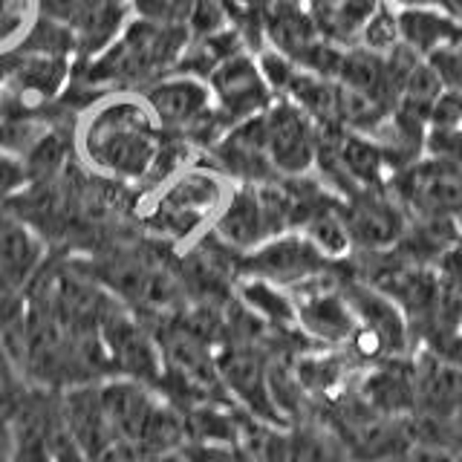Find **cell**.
<instances>
[{
	"label": "cell",
	"mask_w": 462,
	"mask_h": 462,
	"mask_svg": "<svg viewBox=\"0 0 462 462\" xmlns=\"http://www.w3.org/2000/svg\"><path fill=\"white\" fill-rule=\"evenodd\" d=\"M168 130L136 90L101 93L87 105L72 134V148L93 177L151 185Z\"/></svg>",
	"instance_id": "1"
},
{
	"label": "cell",
	"mask_w": 462,
	"mask_h": 462,
	"mask_svg": "<svg viewBox=\"0 0 462 462\" xmlns=\"http://www.w3.org/2000/svg\"><path fill=\"white\" fill-rule=\"evenodd\" d=\"M188 41H191L188 26H165L134 18L105 50L84 58L81 67L72 64V76H81L87 90H96V87L105 93L130 90V87L144 90L151 81L177 69Z\"/></svg>",
	"instance_id": "2"
},
{
	"label": "cell",
	"mask_w": 462,
	"mask_h": 462,
	"mask_svg": "<svg viewBox=\"0 0 462 462\" xmlns=\"http://www.w3.org/2000/svg\"><path fill=\"white\" fill-rule=\"evenodd\" d=\"M151 188L153 191L144 197L148 202H142L139 208V223L162 240L188 243L208 235L235 182L217 168L188 165L171 180Z\"/></svg>",
	"instance_id": "3"
},
{
	"label": "cell",
	"mask_w": 462,
	"mask_h": 462,
	"mask_svg": "<svg viewBox=\"0 0 462 462\" xmlns=\"http://www.w3.org/2000/svg\"><path fill=\"white\" fill-rule=\"evenodd\" d=\"M387 191L402 202L411 220H457L462 208V171L422 156L390 173Z\"/></svg>",
	"instance_id": "4"
},
{
	"label": "cell",
	"mask_w": 462,
	"mask_h": 462,
	"mask_svg": "<svg viewBox=\"0 0 462 462\" xmlns=\"http://www.w3.org/2000/svg\"><path fill=\"white\" fill-rule=\"evenodd\" d=\"M332 266L336 263L318 254V249L300 231L274 235L266 243H260L257 249L237 257L240 278H260L283 289H295L312 278H321V274L332 272Z\"/></svg>",
	"instance_id": "5"
},
{
	"label": "cell",
	"mask_w": 462,
	"mask_h": 462,
	"mask_svg": "<svg viewBox=\"0 0 462 462\" xmlns=\"http://www.w3.org/2000/svg\"><path fill=\"white\" fill-rule=\"evenodd\" d=\"M295 300V327L315 346L341 350L356 329V315L341 292V281L332 272L289 289Z\"/></svg>",
	"instance_id": "6"
},
{
	"label": "cell",
	"mask_w": 462,
	"mask_h": 462,
	"mask_svg": "<svg viewBox=\"0 0 462 462\" xmlns=\"http://www.w3.org/2000/svg\"><path fill=\"white\" fill-rule=\"evenodd\" d=\"M266 122V156L278 177H310L318 159L321 130L300 107L283 96H274L263 110Z\"/></svg>",
	"instance_id": "7"
},
{
	"label": "cell",
	"mask_w": 462,
	"mask_h": 462,
	"mask_svg": "<svg viewBox=\"0 0 462 462\" xmlns=\"http://www.w3.org/2000/svg\"><path fill=\"white\" fill-rule=\"evenodd\" d=\"M344 223L350 228L353 252H387L402 240L411 217L402 202L384 188H361L346 199H338Z\"/></svg>",
	"instance_id": "8"
},
{
	"label": "cell",
	"mask_w": 462,
	"mask_h": 462,
	"mask_svg": "<svg viewBox=\"0 0 462 462\" xmlns=\"http://www.w3.org/2000/svg\"><path fill=\"white\" fill-rule=\"evenodd\" d=\"M206 81L214 105L228 127L263 113L274 101L272 87L266 84L263 72H260L257 55H252L249 50L223 58L206 76Z\"/></svg>",
	"instance_id": "9"
},
{
	"label": "cell",
	"mask_w": 462,
	"mask_h": 462,
	"mask_svg": "<svg viewBox=\"0 0 462 462\" xmlns=\"http://www.w3.org/2000/svg\"><path fill=\"white\" fill-rule=\"evenodd\" d=\"M353 390L373 413L387 419H411L416 413L413 356H393L365 367L356 375Z\"/></svg>",
	"instance_id": "10"
},
{
	"label": "cell",
	"mask_w": 462,
	"mask_h": 462,
	"mask_svg": "<svg viewBox=\"0 0 462 462\" xmlns=\"http://www.w3.org/2000/svg\"><path fill=\"white\" fill-rule=\"evenodd\" d=\"M211 237L220 240L226 249L235 254L252 252L260 243L274 237L269 217L263 211V202H260V194H257V185L231 188L223 211L217 214V220L211 226Z\"/></svg>",
	"instance_id": "11"
},
{
	"label": "cell",
	"mask_w": 462,
	"mask_h": 462,
	"mask_svg": "<svg viewBox=\"0 0 462 462\" xmlns=\"http://www.w3.org/2000/svg\"><path fill=\"white\" fill-rule=\"evenodd\" d=\"M43 266V240L18 214L0 206V292H23Z\"/></svg>",
	"instance_id": "12"
},
{
	"label": "cell",
	"mask_w": 462,
	"mask_h": 462,
	"mask_svg": "<svg viewBox=\"0 0 462 462\" xmlns=\"http://www.w3.org/2000/svg\"><path fill=\"white\" fill-rule=\"evenodd\" d=\"M399 35L411 52L428 58L433 50L462 38V21H457L448 9H402Z\"/></svg>",
	"instance_id": "13"
},
{
	"label": "cell",
	"mask_w": 462,
	"mask_h": 462,
	"mask_svg": "<svg viewBox=\"0 0 462 462\" xmlns=\"http://www.w3.org/2000/svg\"><path fill=\"white\" fill-rule=\"evenodd\" d=\"M237 298L257 321H263L274 332H298L295 327V300L283 286H274L260 278H240Z\"/></svg>",
	"instance_id": "14"
},
{
	"label": "cell",
	"mask_w": 462,
	"mask_h": 462,
	"mask_svg": "<svg viewBox=\"0 0 462 462\" xmlns=\"http://www.w3.org/2000/svg\"><path fill=\"white\" fill-rule=\"evenodd\" d=\"M298 231L315 245L318 254H324L329 260V263H341V260L353 254V237H350V228L344 223L338 199H329L327 206L318 208Z\"/></svg>",
	"instance_id": "15"
},
{
	"label": "cell",
	"mask_w": 462,
	"mask_h": 462,
	"mask_svg": "<svg viewBox=\"0 0 462 462\" xmlns=\"http://www.w3.org/2000/svg\"><path fill=\"white\" fill-rule=\"evenodd\" d=\"M399 43H402L399 12L382 0V4L375 6V12L367 18V23L361 26V32L356 38V47L367 50L373 55H390L399 47Z\"/></svg>",
	"instance_id": "16"
},
{
	"label": "cell",
	"mask_w": 462,
	"mask_h": 462,
	"mask_svg": "<svg viewBox=\"0 0 462 462\" xmlns=\"http://www.w3.org/2000/svg\"><path fill=\"white\" fill-rule=\"evenodd\" d=\"M38 18V0H0V58L18 52Z\"/></svg>",
	"instance_id": "17"
},
{
	"label": "cell",
	"mask_w": 462,
	"mask_h": 462,
	"mask_svg": "<svg viewBox=\"0 0 462 462\" xmlns=\"http://www.w3.org/2000/svg\"><path fill=\"white\" fill-rule=\"evenodd\" d=\"M32 390L26 387V375L14 356L0 341V422H12L26 404Z\"/></svg>",
	"instance_id": "18"
},
{
	"label": "cell",
	"mask_w": 462,
	"mask_h": 462,
	"mask_svg": "<svg viewBox=\"0 0 462 462\" xmlns=\"http://www.w3.org/2000/svg\"><path fill=\"white\" fill-rule=\"evenodd\" d=\"M136 18L165 23V26H188L197 0H127Z\"/></svg>",
	"instance_id": "19"
},
{
	"label": "cell",
	"mask_w": 462,
	"mask_h": 462,
	"mask_svg": "<svg viewBox=\"0 0 462 462\" xmlns=\"http://www.w3.org/2000/svg\"><path fill=\"white\" fill-rule=\"evenodd\" d=\"M425 61L433 72H437L442 90L462 93V38L445 43L439 50H433Z\"/></svg>",
	"instance_id": "20"
},
{
	"label": "cell",
	"mask_w": 462,
	"mask_h": 462,
	"mask_svg": "<svg viewBox=\"0 0 462 462\" xmlns=\"http://www.w3.org/2000/svg\"><path fill=\"white\" fill-rule=\"evenodd\" d=\"M180 457L185 462H252L240 442H182Z\"/></svg>",
	"instance_id": "21"
},
{
	"label": "cell",
	"mask_w": 462,
	"mask_h": 462,
	"mask_svg": "<svg viewBox=\"0 0 462 462\" xmlns=\"http://www.w3.org/2000/svg\"><path fill=\"white\" fill-rule=\"evenodd\" d=\"M23 185H26V173L21 159L12 151L0 148V202H9Z\"/></svg>",
	"instance_id": "22"
},
{
	"label": "cell",
	"mask_w": 462,
	"mask_h": 462,
	"mask_svg": "<svg viewBox=\"0 0 462 462\" xmlns=\"http://www.w3.org/2000/svg\"><path fill=\"white\" fill-rule=\"evenodd\" d=\"M393 9H448V0H384Z\"/></svg>",
	"instance_id": "23"
},
{
	"label": "cell",
	"mask_w": 462,
	"mask_h": 462,
	"mask_svg": "<svg viewBox=\"0 0 462 462\" xmlns=\"http://www.w3.org/2000/svg\"><path fill=\"white\" fill-rule=\"evenodd\" d=\"M0 462H12V437H9V422H0Z\"/></svg>",
	"instance_id": "24"
},
{
	"label": "cell",
	"mask_w": 462,
	"mask_h": 462,
	"mask_svg": "<svg viewBox=\"0 0 462 462\" xmlns=\"http://www.w3.org/2000/svg\"><path fill=\"white\" fill-rule=\"evenodd\" d=\"M448 12H451L457 21H462V0H448Z\"/></svg>",
	"instance_id": "25"
},
{
	"label": "cell",
	"mask_w": 462,
	"mask_h": 462,
	"mask_svg": "<svg viewBox=\"0 0 462 462\" xmlns=\"http://www.w3.org/2000/svg\"><path fill=\"white\" fill-rule=\"evenodd\" d=\"M153 462H185V459L180 457V451H171V454H162V457H156Z\"/></svg>",
	"instance_id": "26"
},
{
	"label": "cell",
	"mask_w": 462,
	"mask_h": 462,
	"mask_svg": "<svg viewBox=\"0 0 462 462\" xmlns=\"http://www.w3.org/2000/svg\"><path fill=\"white\" fill-rule=\"evenodd\" d=\"M457 226H459V231H462V208H459V214H457Z\"/></svg>",
	"instance_id": "27"
}]
</instances>
